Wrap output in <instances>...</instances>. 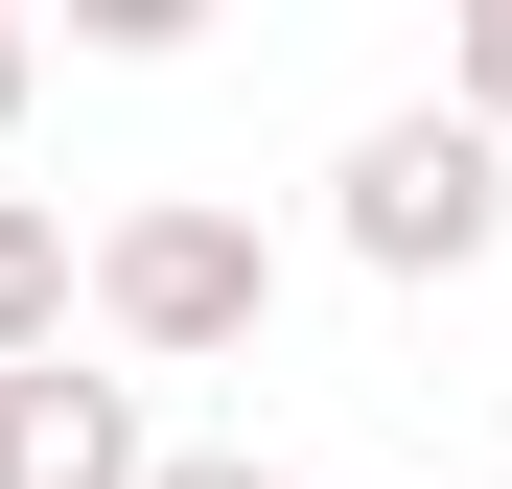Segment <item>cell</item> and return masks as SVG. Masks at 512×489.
Returning a JSON list of instances; mask_svg holds the SVG:
<instances>
[{"label":"cell","instance_id":"3","mask_svg":"<svg viewBox=\"0 0 512 489\" xmlns=\"http://www.w3.org/2000/svg\"><path fill=\"white\" fill-rule=\"evenodd\" d=\"M163 443H140V373H0V489H140Z\"/></svg>","mask_w":512,"mask_h":489},{"label":"cell","instance_id":"7","mask_svg":"<svg viewBox=\"0 0 512 489\" xmlns=\"http://www.w3.org/2000/svg\"><path fill=\"white\" fill-rule=\"evenodd\" d=\"M0 117H24V24H0Z\"/></svg>","mask_w":512,"mask_h":489},{"label":"cell","instance_id":"6","mask_svg":"<svg viewBox=\"0 0 512 489\" xmlns=\"http://www.w3.org/2000/svg\"><path fill=\"white\" fill-rule=\"evenodd\" d=\"M140 489H280V466H256V443H163Z\"/></svg>","mask_w":512,"mask_h":489},{"label":"cell","instance_id":"5","mask_svg":"<svg viewBox=\"0 0 512 489\" xmlns=\"http://www.w3.org/2000/svg\"><path fill=\"white\" fill-rule=\"evenodd\" d=\"M443 117L512 163V0H466V24H443Z\"/></svg>","mask_w":512,"mask_h":489},{"label":"cell","instance_id":"4","mask_svg":"<svg viewBox=\"0 0 512 489\" xmlns=\"http://www.w3.org/2000/svg\"><path fill=\"white\" fill-rule=\"evenodd\" d=\"M70 303H94L70 210H24V187H0V373H47V350H70Z\"/></svg>","mask_w":512,"mask_h":489},{"label":"cell","instance_id":"2","mask_svg":"<svg viewBox=\"0 0 512 489\" xmlns=\"http://www.w3.org/2000/svg\"><path fill=\"white\" fill-rule=\"evenodd\" d=\"M326 210H350V257H373V280H466L489 233H512V163H489L466 117H373Z\"/></svg>","mask_w":512,"mask_h":489},{"label":"cell","instance_id":"1","mask_svg":"<svg viewBox=\"0 0 512 489\" xmlns=\"http://www.w3.org/2000/svg\"><path fill=\"white\" fill-rule=\"evenodd\" d=\"M94 326H117L140 373H210V350H256V326H280V233L210 210V187H163V210L94 233Z\"/></svg>","mask_w":512,"mask_h":489}]
</instances>
